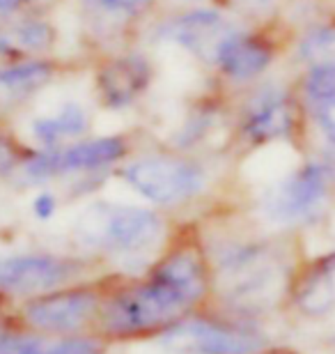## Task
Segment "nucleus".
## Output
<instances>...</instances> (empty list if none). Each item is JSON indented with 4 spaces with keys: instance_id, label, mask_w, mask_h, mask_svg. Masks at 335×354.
Wrapping results in <instances>:
<instances>
[{
    "instance_id": "aec40b11",
    "label": "nucleus",
    "mask_w": 335,
    "mask_h": 354,
    "mask_svg": "<svg viewBox=\"0 0 335 354\" xmlns=\"http://www.w3.org/2000/svg\"><path fill=\"white\" fill-rule=\"evenodd\" d=\"M14 41L26 55H55L60 46V28L51 19V12H30L7 19Z\"/></svg>"
},
{
    "instance_id": "a211bd4d",
    "label": "nucleus",
    "mask_w": 335,
    "mask_h": 354,
    "mask_svg": "<svg viewBox=\"0 0 335 354\" xmlns=\"http://www.w3.org/2000/svg\"><path fill=\"white\" fill-rule=\"evenodd\" d=\"M92 133V113L78 99H65L55 113L32 115L28 122V140L41 150H53Z\"/></svg>"
},
{
    "instance_id": "7ed1b4c3",
    "label": "nucleus",
    "mask_w": 335,
    "mask_h": 354,
    "mask_svg": "<svg viewBox=\"0 0 335 354\" xmlns=\"http://www.w3.org/2000/svg\"><path fill=\"white\" fill-rule=\"evenodd\" d=\"M207 256L230 301L244 308H265L291 288L287 260L269 239H225Z\"/></svg>"
},
{
    "instance_id": "c85d7f7f",
    "label": "nucleus",
    "mask_w": 335,
    "mask_h": 354,
    "mask_svg": "<svg viewBox=\"0 0 335 354\" xmlns=\"http://www.w3.org/2000/svg\"><path fill=\"white\" fill-rule=\"evenodd\" d=\"M166 3V0H163ZM173 7H191V5H209V3H218V0H168Z\"/></svg>"
},
{
    "instance_id": "39448f33",
    "label": "nucleus",
    "mask_w": 335,
    "mask_h": 354,
    "mask_svg": "<svg viewBox=\"0 0 335 354\" xmlns=\"http://www.w3.org/2000/svg\"><path fill=\"white\" fill-rule=\"evenodd\" d=\"M232 104V143L248 152L265 150L271 145L294 143L305 118L301 95L287 83L262 79L239 90Z\"/></svg>"
},
{
    "instance_id": "f03ea898",
    "label": "nucleus",
    "mask_w": 335,
    "mask_h": 354,
    "mask_svg": "<svg viewBox=\"0 0 335 354\" xmlns=\"http://www.w3.org/2000/svg\"><path fill=\"white\" fill-rule=\"evenodd\" d=\"M138 152V136L133 131L90 133L53 150L32 147L14 173L12 184L19 189H39L58 180H74L85 175H115V171Z\"/></svg>"
},
{
    "instance_id": "1a4fd4ad",
    "label": "nucleus",
    "mask_w": 335,
    "mask_h": 354,
    "mask_svg": "<svg viewBox=\"0 0 335 354\" xmlns=\"http://www.w3.org/2000/svg\"><path fill=\"white\" fill-rule=\"evenodd\" d=\"M161 345L175 354H262L269 341L253 322L186 315L161 331Z\"/></svg>"
},
{
    "instance_id": "393cba45",
    "label": "nucleus",
    "mask_w": 335,
    "mask_h": 354,
    "mask_svg": "<svg viewBox=\"0 0 335 354\" xmlns=\"http://www.w3.org/2000/svg\"><path fill=\"white\" fill-rule=\"evenodd\" d=\"M48 341L41 336H19L0 331V354H44Z\"/></svg>"
},
{
    "instance_id": "cd10ccee",
    "label": "nucleus",
    "mask_w": 335,
    "mask_h": 354,
    "mask_svg": "<svg viewBox=\"0 0 335 354\" xmlns=\"http://www.w3.org/2000/svg\"><path fill=\"white\" fill-rule=\"evenodd\" d=\"M23 51L19 48V44L14 41L10 28H7L5 21H0V62H10L17 58H23Z\"/></svg>"
},
{
    "instance_id": "6ab92c4d",
    "label": "nucleus",
    "mask_w": 335,
    "mask_h": 354,
    "mask_svg": "<svg viewBox=\"0 0 335 354\" xmlns=\"http://www.w3.org/2000/svg\"><path fill=\"white\" fill-rule=\"evenodd\" d=\"M291 297L301 313L322 317L335 306V251L317 256L291 283Z\"/></svg>"
},
{
    "instance_id": "a878e982",
    "label": "nucleus",
    "mask_w": 335,
    "mask_h": 354,
    "mask_svg": "<svg viewBox=\"0 0 335 354\" xmlns=\"http://www.w3.org/2000/svg\"><path fill=\"white\" fill-rule=\"evenodd\" d=\"M60 212V194L48 187H39L30 198V214L41 223H48L58 216Z\"/></svg>"
},
{
    "instance_id": "ddd939ff",
    "label": "nucleus",
    "mask_w": 335,
    "mask_h": 354,
    "mask_svg": "<svg viewBox=\"0 0 335 354\" xmlns=\"http://www.w3.org/2000/svg\"><path fill=\"white\" fill-rule=\"evenodd\" d=\"M280 53L276 37L265 28L237 26L220 44L213 60V76L223 88L244 90L262 81Z\"/></svg>"
},
{
    "instance_id": "b1692460",
    "label": "nucleus",
    "mask_w": 335,
    "mask_h": 354,
    "mask_svg": "<svg viewBox=\"0 0 335 354\" xmlns=\"http://www.w3.org/2000/svg\"><path fill=\"white\" fill-rule=\"evenodd\" d=\"M104 345L99 338L92 336H55V341H48L44 354H102Z\"/></svg>"
},
{
    "instance_id": "2eb2a0df",
    "label": "nucleus",
    "mask_w": 335,
    "mask_h": 354,
    "mask_svg": "<svg viewBox=\"0 0 335 354\" xmlns=\"http://www.w3.org/2000/svg\"><path fill=\"white\" fill-rule=\"evenodd\" d=\"M67 69V62L58 55H23L10 62H0V115L7 118V113L30 104Z\"/></svg>"
},
{
    "instance_id": "423d86ee",
    "label": "nucleus",
    "mask_w": 335,
    "mask_h": 354,
    "mask_svg": "<svg viewBox=\"0 0 335 354\" xmlns=\"http://www.w3.org/2000/svg\"><path fill=\"white\" fill-rule=\"evenodd\" d=\"M189 301L168 288L166 283L145 276L142 281L126 283L106 297L99 310L102 334L113 338L140 336L152 331H166L191 313Z\"/></svg>"
},
{
    "instance_id": "412c9836",
    "label": "nucleus",
    "mask_w": 335,
    "mask_h": 354,
    "mask_svg": "<svg viewBox=\"0 0 335 354\" xmlns=\"http://www.w3.org/2000/svg\"><path fill=\"white\" fill-rule=\"evenodd\" d=\"M294 60L303 69L335 67V21L305 26L294 41Z\"/></svg>"
},
{
    "instance_id": "4468645a",
    "label": "nucleus",
    "mask_w": 335,
    "mask_h": 354,
    "mask_svg": "<svg viewBox=\"0 0 335 354\" xmlns=\"http://www.w3.org/2000/svg\"><path fill=\"white\" fill-rule=\"evenodd\" d=\"M147 276L166 283L189 301L191 308L202 304L211 288V263L198 242H182L170 246L149 265Z\"/></svg>"
},
{
    "instance_id": "dca6fc26",
    "label": "nucleus",
    "mask_w": 335,
    "mask_h": 354,
    "mask_svg": "<svg viewBox=\"0 0 335 354\" xmlns=\"http://www.w3.org/2000/svg\"><path fill=\"white\" fill-rule=\"evenodd\" d=\"M220 127L232 129V104L223 99V86H218V92L202 95L189 104L180 124L163 140V147L184 154H202L213 145L211 138L220 131Z\"/></svg>"
},
{
    "instance_id": "bb28decb",
    "label": "nucleus",
    "mask_w": 335,
    "mask_h": 354,
    "mask_svg": "<svg viewBox=\"0 0 335 354\" xmlns=\"http://www.w3.org/2000/svg\"><path fill=\"white\" fill-rule=\"evenodd\" d=\"M58 0H0V21L30 12H51Z\"/></svg>"
},
{
    "instance_id": "5701e85b",
    "label": "nucleus",
    "mask_w": 335,
    "mask_h": 354,
    "mask_svg": "<svg viewBox=\"0 0 335 354\" xmlns=\"http://www.w3.org/2000/svg\"><path fill=\"white\" fill-rule=\"evenodd\" d=\"M30 143H26L14 129V124L5 115H0V182H12L14 173L23 164V159L32 152Z\"/></svg>"
},
{
    "instance_id": "4be33fe9",
    "label": "nucleus",
    "mask_w": 335,
    "mask_h": 354,
    "mask_svg": "<svg viewBox=\"0 0 335 354\" xmlns=\"http://www.w3.org/2000/svg\"><path fill=\"white\" fill-rule=\"evenodd\" d=\"M161 3L163 0H83L81 7L138 26L149 17H156V10L161 7Z\"/></svg>"
},
{
    "instance_id": "9b49d317",
    "label": "nucleus",
    "mask_w": 335,
    "mask_h": 354,
    "mask_svg": "<svg viewBox=\"0 0 335 354\" xmlns=\"http://www.w3.org/2000/svg\"><path fill=\"white\" fill-rule=\"evenodd\" d=\"M104 297L95 286L71 283L44 295L28 297L21 306V317L30 329L44 336H71L95 322Z\"/></svg>"
},
{
    "instance_id": "f3484780",
    "label": "nucleus",
    "mask_w": 335,
    "mask_h": 354,
    "mask_svg": "<svg viewBox=\"0 0 335 354\" xmlns=\"http://www.w3.org/2000/svg\"><path fill=\"white\" fill-rule=\"evenodd\" d=\"M298 95H301L305 118L324 143L319 157L329 166L335 184V67L303 69Z\"/></svg>"
},
{
    "instance_id": "9d476101",
    "label": "nucleus",
    "mask_w": 335,
    "mask_h": 354,
    "mask_svg": "<svg viewBox=\"0 0 335 354\" xmlns=\"http://www.w3.org/2000/svg\"><path fill=\"white\" fill-rule=\"evenodd\" d=\"M156 79V65L147 51L119 48L102 53L92 67V95L99 109L129 113L138 109Z\"/></svg>"
},
{
    "instance_id": "f257e3e1",
    "label": "nucleus",
    "mask_w": 335,
    "mask_h": 354,
    "mask_svg": "<svg viewBox=\"0 0 335 354\" xmlns=\"http://www.w3.org/2000/svg\"><path fill=\"white\" fill-rule=\"evenodd\" d=\"M71 239L88 253L135 258L166 239V218L145 205L92 201L71 223Z\"/></svg>"
},
{
    "instance_id": "c756f323",
    "label": "nucleus",
    "mask_w": 335,
    "mask_h": 354,
    "mask_svg": "<svg viewBox=\"0 0 335 354\" xmlns=\"http://www.w3.org/2000/svg\"><path fill=\"white\" fill-rule=\"evenodd\" d=\"M262 354H296V352H291V350H274V352H269V350H265Z\"/></svg>"
},
{
    "instance_id": "f8f14e48",
    "label": "nucleus",
    "mask_w": 335,
    "mask_h": 354,
    "mask_svg": "<svg viewBox=\"0 0 335 354\" xmlns=\"http://www.w3.org/2000/svg\"><path fill=\"white\" fill-rule=\"evenodd\" d=\"M88 260L46 251L0 256V292L35 297L71 286L83 279Z\"/></svg>"
},
{
    "instance_id": "20e7f679",
    "label": "nucleus",
    "mask_w": 335,
    "mask_h": 354,
    "mask_svg": "<svg viewBox=\"0 0 335 354\" xmlns=\"http://www.w3.org/2000/svg\"><path fill=\"white\" fill-rule=\"evenodd\" d=\"M133 194L161 209H180L200 201L209 191L211 173L204 157L184 154L159 147V150L126 159L115 171Z\"/></svg>"
},
{
    "instance_id": "0eeeda50",
    "label": "nucleus",
    "mask_w": 335,
    "mask_h": 354,
    "mask_svg": "<svg viewBox=\"0 0 335 354\" xmlns=\"http://www.w3.org/2000/svg\"><path fill=\"white\" fill-rule=\"evenodd\" d=\"M333 175L322 157L305 159L260 194V214L278 228H301L324 214Z\"/></svg>"
},
{
    "instance_id": "6e6552de",
    "label": "nucleus",
    "mask_w": 335,
    "mask_h": 354,
    "mask_svg": "<svg viewBox=\"0 0 335 354\" xmlns=\"http://www.w3.org/2000/svg\"><path fill=\"white\" fill-rule=\"evenodd\" d=\"M237 26V17L218 3L173 7L166 14H156L147 37L154 44L177 46L211 72L220 44Z\"/></svg>"
}]
</instances>
